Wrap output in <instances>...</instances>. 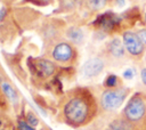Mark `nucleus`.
Segmentation results:
<instances>
[{
  "label": "nucleus",
  "instance_id": "f257e3e1",
  "mask_svg": "<svg viewBox=\"0 0 146 130\" xmlns=\"http://www.w3.org/2000/svg\"><path fill=\"white\" fill-rule=\"evenodd\" d=\"M64 113L66 119L74 124H81L86 121L89 114V105L88 103L81 98V97H75L72 98L64 108Z\"/></svg>",
  "mask_w": 146,
  "mask_h": 130
},
{
  "label": "nucleus",
  "instance_id": "f03ea898",
  "mask_svg": "<svg viewBox=\"0 0 146 130\" xmlns=\"http://www.w3.org/2000/svg\"><path fill=\"white\" fill-rule=\"evenodd\" d=\"M146 114V103L139 95H135L124 107V116L130 122L140 121Z\"/></svg>",
  "mask_w": 146,
  "mask_h": 130
},
{
  "label": "nucleus",
  "instance_id": "7ed1b4c3",
  "mask_svg": "<svg viewBox=\"0 0 146 130\" xmlns=\"http://www.w3.org/2000/svg\"><path fill=\"white\" fill-rule=\"evenodd\" d=\"M127 94H128V91L122 88L108 89V90L104 91L102 95V98H100L103 108L106 111H114V109L119 108L123 104V101L127 97Z\"/></svg>",
  "mask_w": 146,
  "mask_h": 130
},
{
  "label": "nucleus",
  "instance_id": "20e7f679",
  "mask_svg": "<svg viewBox=\"0 0 146 130\" xmlns=\"http://www.w3.org/2000/svg\"><path fill=\"white\" fill-rule=\"evenodd\" d=\"M122 42L124 44L125 50L132 56H139L144 51V43L137 33L132 31H125L122 34Z\"/></svg>",
  "mask_w": 146,
  "mask_h": 130
},
{
  "label": "nucleus",
  "instance_id": "39448f33",
  "mask_svg": "<svg viewBox=\"0 0 146 130\" xmlns=\"http://www.w3.org/2000/svg\"><path fill=\"white\" fill-rule=\"evenodd\" d=\"M103 68H104V60L99 57H92L82 65L81 73L86 78H94L100 74Z\"/></svg>",
  "mask_w": 146,
  "mask_h": 130
},
{
  "label": "nucleus",
  "instance_id": "423d86ee",
  "mask_svg": "<svg viewBox=\"0 0 146 130\" xmlns=\"http://www.w3.org/2000/svg\"><path fill=\"white\" fill-rule=\"evenodd\" d=\"M73 50L68 43H59L52 50V57L55 60L58 62H67L72 58Z\"/></svg>",
  "mask_w": 146,
  "mask_h": 130
},
{
  "label": "nucleus",
  "instance_id": "0eeeda50",
  "mask_svg": "<svg viewBox=\"0 0 146 130\" xmlns=\"http://www.w3.org/2000/svg\"><path fill=\"white\" fill-rule=\"evenodd\" d=\"M33 68L40 76L43 78H48L55 72V65L48 59H36Z\"/></svg>",
  "mask_w": 146,
  "mask_h": 130
},
{
  "label": "nucleus",
  "instance_id": "6e6552de",
  "mask_svg": "<svg viewBox=\"0 0 146 130\" xmlns=\"http://www.w3.org/2000/svg\"><path fill=\"white\" fill-rule=\"evenodd\" d=\"M124 44L121 40L119 39H113L110 44H108V51L112 56L116 57V58H120L122 56H124Z\"/></svg>",
  "mask_w": 146,
  "mask_h": 130
},
{
  "label": "nucleus",
  "instance_id": "1a4fd4ad",
  "mask_svg": "<svg viewBox=\"0 0 146 130\" xmlns=\"http://www.w3.org/2000/svg\"><path fill=\"white\" fill-rule=\"evenodd\" d=\"M110 130H132L131 122L123 119H117L110 124Z\"/></svg>",
  "mask_w": 146,
  "mask_h": 130
},
{
  "label": "nucleus",
  "instance_id": "9d476101",
  "mask_svg": "<svg viewBox=\"0 0 146 130\" xmlns=\"http://www.w3.org/2000/svg\"><path fill=\"white\" fill-rule=\"evenodd\" d=\"M1 87H2V91H3L5 95L9 98V100H10L11 103H17L18 97H17V94H16L15 89H14L10 84H8V83H2Z\"/></svg>",
  "mask_w": 146,
  "mask_h": 130
},
{
  "label": "nucleus",
  "instance_id": "9b49d317",
  "mask_svg": "<svg viewBox=\"0 0 146 130\" xmlns=\"http://www.w3.org/2000/svg\"><path fill=\"white\" fill-rule=\"evenodd\" d=\"M67 36H68L72 41H74V42H76V43H80V42L82 41V39H83V33H82V31H81L80 29H78V27H71V29L67 31Z\"/></svg>",
  "mask_w": 146,
  "mask_h": 130
},
{
  "label": "nucleus",
  "instance_id": "f8f14e48",
  "mask_svg": "<svg viewBox=\"0 0 146 130\" xmlns=\"http://www.w3.org/2000/svg\"><path fill=\"white\" fill-rule=\"evenodd\" d=\"M107 3V0H88V6L92 10H99L104 8Z\"/></svg>",
  "mask_w": 146,
  "mask_h": 130
},
{
  "label": "nucleus",
  "instance_id": "ddd939ff",
  "mask_svg": "<svg viewBox=\"0 0 146 130\" xmlns=\"http://www.w3.org/2000/svg\"><path fill=\"white\" fill-rule=\"evenodd\" d=\"M123 78L127 79V80H131L133 76H135V70L133 68H127L124 72H123Z\"/></svg>",
  "mask_w": 146,
  "mask_h": 130
},
{
  "label": "nucleus",
  "instance_id": "4468645a",
  "mask_svg": "<svg viewBox=\"0 0 146 130\" xmlns=\"http://www.w3.org/2000/svg\"><path fill=\"white\" fill-rule=\"evenodd\" d=\"M18 129L19 130H34V128L31 124H29L27 122H24V121L18 122Z\"/></svg>",
  "mask_w": 146,
  "mask_h": 130
},
{
  "label": "nucleus",
  "instance_id": "2eb2a0df",
  "mask_svg": "<svg viewBox=\"0 0 146 130\" xmlns=\"http://www.w3.org/2000/svg\"><path fill=\"white\" fill-rule=\"evenodd\" d=\"M26 117H27V123H29V124H31L32 127H34V125H36V124H38V119H36L32 113H27Z\"/></svg>",
  "mask_w": 146,
  "mask_h": 130
},
{
  "label": "nucleus",
  "instance_id": "dca6fc26",
  "mask_svg": "<svg viewBox=\"0 0 146 130\" xmlns=\"http://www.w3.org/2000/svg\"><path fill=\"white\" fill-rule=\"evenodd\" d=\"M115 84H116V76L110 75L107 78V80H106V86L110 87V88H112V87H115Z\"/></svg>",
  "mask_w": 146,
  "mask_h": 130
},
{
  "label": "nucleus",
  "instance_id": "f3484780",
  "mask_svg": "<svg viewBox=\"0 0 146 130\" xmlns=\"http://www.w3.org/2000/svg\"><path fill=\"white\" fill-rule=\"evenodd\" d=\"M137 34H138V36L140 38V40H141V42L144 43V46H146V29L139 30V31L137 32Z\"/></svg>",
  "mask_w": 146,
  "mask_h": 130
},
{
  "label": "nucleus",
  "instance_id": "a211bd4d",
  "mask_svg": "<svg viewBox=\"0 0 146 130\" xmlns=\"http://www.w3.org/2000/svg\"><path fill=\"white\" fill-rule=\"evenodd\" d=\"M140 78H141L143 83L146 86V67H143L141 68V71H140Z\"/></svg>",
  "mask_w": 146,
  "mask_h": 130
},
{
  "label": "nucleus",
  "instance_id": "6ab92c4d",
  "mask_svg": "<svg viewBox=\"0 0 146 130\" xmlns=\"http://www.w3.org/2000/svg\"><path fill=\"white\" fill-rule=\"evenodd\" d=\"M5 15H6V9H5V8H1V9H0V21L3 19Z\"/></svg>",
  "mask_w": 146,
  "mask_h": 130
},
{
  "label": "nucleus",
  "instance_id": "aec40b11",
  "mask_svg": "<svg viewBox=\"0 0 146 130\" xmlns=\"http://www.w3.org/2000/svg\"><path fill=\"white\" fill-rule=\"evenodd\" d=\"M145 22H146V11H145Z\"/></svg>",
  "mask_w": 146,
  "mask_h": 130
},
{
  "label": "nucleus",
  "instance_id": "412c9836",
  "mask_svg": "<svg viewBox=\"0 0 146 130\" xmlns=\"http://www.w3.org/2000/svg\"><path fill=\"white\" fill-rule=\"evenodd\" d=\"M0 127H1V120H0Z\"/></svg>",
  "mask_w": 146,
  "mask_h": 130
}]
</instances>
